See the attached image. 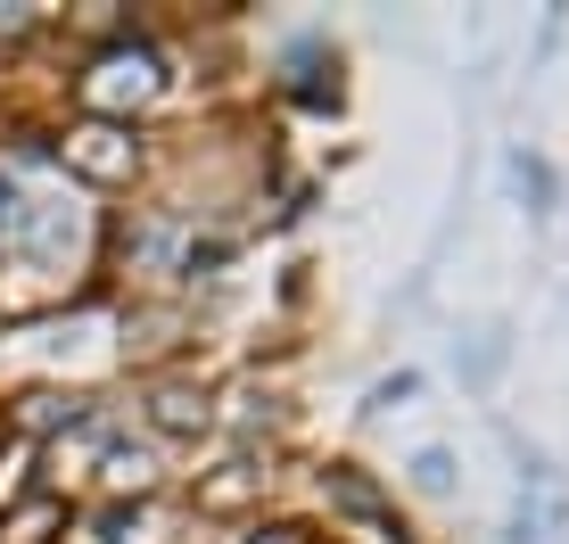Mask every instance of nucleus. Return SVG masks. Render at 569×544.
Instances as JSON below:
<instances>
[{"mask_svg":"<svg viewBox=\"0 0 569 544\" xmlns=\"http://www.w3.org/2000/svg\"><path fill=\"white\" fill-rule=\"evenodd\" d=\"M248 544H306V536H298V528H257Z\"/></svg>","mask_w":569,"mask_h":544,"instance_id":"nucleus-7","label":"nucleus"},{"mask_svg":"<svg viewBox=\"0 0 569 544\" xmlns=\"http://www.w3.org/2000/svg\"><path fill=\"white\" fill-rule=\"evenodd\" d=\"M149 91H157V58L149 50H116V58H100V74L83 83V100L91 108H124V100L141 108Z\"/></svg>","mask_w":569,"mask_h":544,"instance_id":"nucleus-2","label":"nucleus"},{"mask_svg":"<svg viewBox=\"0 0 569 544\" xmlns=\"http://www.w3.org/2000/svg\"><path fill=\"white\" fill-rule=\"evenodd\" d=\"M413 471H421V487H446V478H455V462H446V454H421Z\"/></svg>","mask_w":569,"mask_h":544,"instance_id":"nucleus-5","label":"nucleus"},{"mask_svg":"<svg viewBox=\"0 0 569 544\" xmlns=\"http://www.w3.org/2000/svg\"><path fill=\"white\" fill-rule=\"evenodd\" d=\"M67 536V503L58 495H26L0 512V544H58Z\"/></svg>","mask_w":569,"mask_h":544,"instance_id":"nucleus-4","label":"nucleus"},{"mask_svg":"<svg viewBox=\"0 0 569 544\" xmlns=\"http://www.w3.org/2000/svg\"><path fill=\"white\" fill-rule=\"evenodd\" d=\"M67 165L83 173V182H124L132 165H141V141H132L124 124H83V132H67Z\"/></svg>","mask_w":569,"mask_h":544,"instance_id":"nucleus-1","label":"nucleus"},{"mask_svg":"<svg viewBox=\"0 0 569 544\" xmlns=\"http://www.w3.org/2000/svg\"><path fill=\"white\" fill-rule=\"evenodd\" d=\"M149 421L166 437H199L207 421H214V404H207V387H190V380H166V387H149Z\"/></svg>","mask_w":569,"mask_h":544,"instance_id":"nucleus-3","label":"nucleus"},{"mask_svg":"<svg viewBox=\"0 0 569 544\" xmlns=\"http://www.w3.org/2000/svg\"><path fill=\"white\" fill-rule=\"evenodd\" d=\"M26 26H33L26 9H0V42H9V33H26Z\"/></svg>","mask_w":569,"mask_h":544,"instance_id":"nucleus-6","label":"nucleus"}]
</instances>
